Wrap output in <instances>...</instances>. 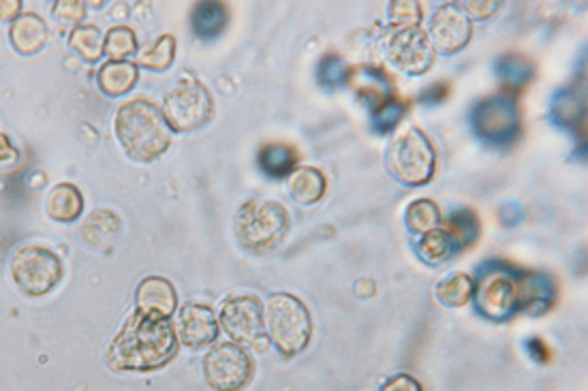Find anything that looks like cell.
Masks as SVG:
<instances>
[{"mask_svg":"<svg viewBox=\"0 0 588 391\" xmlns=\"http://www.w3.org/2000/svg\"><path fill=\"white\" fill-rule=\"evenodd\" d=\"M135 302H137V310L148 312V315L172 319V315L178 308V295L174 285L169 283L167 278L148 276L139 283Z\"/></svg>","mask_w":588,"mask_h":391,"instance_id":"cell-15","label":"cell"},{"mask_svg":"<svg viewBox=\"0 0 588 391\" xmlns=\"http://www.w3.org/2000/svg\"><path fill=\"white\" fill-rule=\"evenodd\" d=\"M383 50L394 67L409 75H422L435 62V48L420 26H392Z\"/></svg>","mask_w":588,"mask_h":391,"instance_id":"cell-10","label":"cell"},{"mask_svg":"<svg viewBox=\"0 0 588 391\" xmlns=\"http://www.w3.org/2000/svg\"><path fill=\"white\" fill-rule=\"evenodd\" d=\"M556 287L548 274L486 263L475 283V306L490 321H509L518 312L539 315L552 308Z\"/></svg>","mask_w":588,"mask_h":391,"instance_id":"cell-1","label":"cell"},{"mask_svg":"<svg viewBox=\"0 0 588 391\" xmlns=\"http://www.w3.org/2000/svg\"><path fill=\"white\" fill-rule=\"evenodd\" d=\"M178 355L172 319L135 310L107 349V366L116 372H154Z\"/></svg>","mask_w":588,"mask_h":391,"instance_id":"cell-2","label":"cell"},{"mask_svg":"<svg viewBox=\"0 0 588 391\" xmlns=\"http://www.w3.org/2000/svg\"><path fill=\"white\" fill-rule=\"evenodd\" d=\"M20 11H22L20 0H0V20L15 22L22 15Z\"/></svg>","mask_w":588,"mask_h":391,"instance_id":"cell-39","label":"cell"},{"mask_svg":"<svg viewBox=\"0 0 588 391\" xmlns=\"http://www.w3.org/2000/svg\"><path fill=\"white\" fill-rule=\"evenodd\" d=\"M139 80V67L129 60H110L99 69L97 82L107 97H125Z\"/></svg>","mask_w":588,"mask_h":391,"instance_id":"cell-17","label":"cell"},{"mask_svg":"<svg viewBox=\"0 0 588 391\" xmlns=\"http://www.w3.org/2000/svg\"><path fill=\"white\" fill-rule=\"evenodd\" d=\"M48 35V26L37 13H22L9 28L11 45L22 56L39 54L48 43Z\"/></svg>","mask_w":588,"mask_h":391,"instance_id":"cell-16","label":"cell"},{"mask_svg":"<svg viewBox=\"0 0 588 391\" xmlns=\"http://www.w3.org/2000/svg\"><path fill=\"white\" fill-rule=\"evenodd\" d=\"M253 372L251 355L236 342L216 344L204 357V377L214 391H242Z\"/></svg>","mask_w":588,"mask_h":391,"instance_id":"cell-9","label":"cell"},{"mask_svg":"<svg viewBox=\"0 0 588 391\" xmlns=\"http://www.w3.org/2000/svg\"><path fill=\"white\" fill-rule=\"evenodd\" d=\"M328 180L317 167H300L289 178V195L300 206H313L326 195Z\"/></svg>","mask_w":588,"mask_h":391,"instance_id":"cell-19","label":"cell"},{"mask_svg":"<svg viewBox=\"0 0 588 391\" xmlns=\"http://www.w3.org/2000/svg\"><path fill=\"white\" fill-rule=\"evenodd\" d=\"M405 112H407L405 103L396 101L394 97L390 101H385L383 105L375 109V131L381 135L392 133L398 127V122L405 118Z\"/></svg>","mask_w":588,"mask_h":391,"instance_id":"cell-31","label":"cell"},{"mask_svg":"<svg viewBox=\"0 0 588 391\" xmlns=\"http://www.w3.org/2000/svg\"><path fill=\"white\" fill-rule=\"evenodd\" d=\"M287 210L276 201L253 199L236 212L234 231L240 246L253 255H266L281 244L289 233Z\"/></svg>","mask_w":588,"mask_h":391,"instance_id":"cell-4","label":"cell"},{"mask_svg":"<svg viewBox=\"0 0 588 391\" xmlns=\"http://www.w3.org/2000/svg\"><path fill=\"white\" fill-rule=\"evenodd\" d=\"M137 52V37L127 26H114L103 41V54L112 60H125L127 56Z\"/></svg>","mask_w":588,"mask_h":391,"instance_id":"cell-29","label":"cell"},{"mask_svg":"<svg viewBox=\"0 0 588 391\" xmlns=\"http://www.w3.org/2000/svg\"><path fill=\"white\" fill-rule=\"evenodd\" d=\"M54 15L60 22L77 24L86 18V3L82 0H58L54 3Z\"/></svg>","mask_w":588,"mask_h":391,"instance_id":"cell-35","label":"cell"},{"mask_svg":"<svg viewBox=\"0 0 588 391\" xmlns=\"http://www.w3.org/2000/svg\"><path fill=\"white\" fill-rule=\"evenodd\" d=\"M219 321L214 310L204 304H187L180 308L178 315V340L189 349H201L219 338Z\"/></svg>","mask_w":588,"mask_h":391,"instance_id":"cell-14","label":"cell"},{"mask_svg":"<svg viewBox=\"0 0 588 391\" xmlns=\"http://www.w3.org/2000/svg\"><path fill=\"white\" fill-rule=\"evenodd\" d=\"M349 80H351V69L340 56L328 54L319 62V82L326 88L347 86Z\"/></svg>","mask_w":588,"mask_h":391,"instance_id":"cell-30","label":"cell"},{"mask_svg":"<svg viewBox=\"0 0 588 391\" xmlns=\"http://www.w3.org/2000/svg\"><path fill=\"white\" fill-rule=\"evenodd\" d=\"M584 112V103L578 97L565 95L554 103V120H559L563 127H571V124L578 122Z\"/></svg>","mask_w":588,"mask_h":391,"instance_id":"cell-34","label":"cell"},{"mask_svg":"<svg viewBox=\"0 0 588 391\" xmlns=\"http://www.w3.org/2000/svg\"><path fill=\"white\" fill-rule=\"evenodd\" d=\"M296 161V150L283 144H270L259 152V167L263 169V174H268L272 178L291 176L293 171H296Z\"/></svg>","mask_w":588,"mask_h":391,"instance_id":"cell-21","label":"cell"},{"mask_svg":"<svg viewBox=\"0 0 588 391\" xmlns=\"http://www.w3.org/2000/svg\"><path fill=\"white\" fill-rule=\"evenodd\" d=\"M464 13H467V18L471 20H488L494 15V11H499V3H494V0H482V3H462L458 5Z\"/></svg>","mask_w":588,"mask_h":391,"instance_id":"cell-36","label":"cell"},{"mask_svg":"<svg viewBox=\"0 0 588 391\" xmlns=\"http://www.w3.org/2000/svg\"><path fill=\"white\" fill-rule=\"evenodd\" d=\"M229 20V9L223 3H197L191 13L193 33L199 39H216L219 37Z\"/></svg>","mask_w":588,"mask_h":391,"instance_id":"cell-20","label":"cell"},{"mask_svg":"<svg viewBox=\"0 0 588 391\" xmlns=\"http://www.w3.org/2000/svg\"><path fill=\"white\" fill-rule=\"evenodd\" d=\"M107 216V214H105ZM99 218H101V214H99V210L95 212V214H90L88 216V221L84 223V227H82V236H84V240L88 242V244H92V246H97V238H112V236H116V231H118V227H120V221H118V216L116 214H112L110 218H107V223H99Z\"/></svg>","mask_w":588,"mask_h":391,"instance_id":"cell-32","label":"cell"},{"mask_svg":"<svg viewBox=\"0 0 588 391\" xmlns=\"http://www.w3.org/2000/svg\"><path fill=\"white\" fill-rule=\"evenodd\" d=\"M116 137L120 146L137 163H152L172 146V129L161 109L148 99L122 105L116 114Z\"/></svg>","mask_w":588,"mask_h":391,"instance_id":"cell-3","label":"cell"},{"mask_svg":"<svg viewBox=\"0 0 588 391\" xmlns=\"http://www.w3.org/2000/svg\"><path fill=\"white\" fill-rule=\"evenodd\" d=\"M443 231L450 236L454 250H464L477 242L479 221L471 210H458L445 221Z\"/></svg>","mask_w":588,"mask_h":391,"instance_id":"cell-22","label":"cell"},{"mask_svg":"<svg viewBox=\"0 0 588 391\" xmlns=\"http://www.w3.org/2000/svg\"><path fill=\"white\" fill-rule=\"evenodd\" d=\"M475 289V280L469 274H454L450 278H445L437 287V300L447 306V308H460L464 304L471 302Z\"/></svg>","mask_w":588,"mask_h":391,"instance_id":"cell-23","label":"cell"},{"mask_svg":"<svg viewBox=\"0 0 588 391\" xmlns=\"http://www.w3.org/2000/svg\"><path fill=\"white\" fill-rule=\"evenodd\" d=\"M445 97H447V88L439 82L437 86H432L426 95H424V103H441V101H445Z\"/></svg>","mask_w":588,"mask_h":391,"instance_id":"cell-40","label":"cell"},{"mask_svg":"<svg viewBox=\"0 0 588 391\" xmlns=\"http://www.w3.org/2000/svg\"><path fill=\"white\" fill-rule=\"evenodd\" d=\"M174 58H176V39L172 35H163L159 37L157 43H152L150 48L137 54V67L161 73L172 67Z\"/></svg>","mask_w":588,"mask_h":391,"instance_id":"cell-25","label":"cell"},{"mask_svg":"<svg viewBox=\"0 0 588 391\" xmlns=\"http://www.w3.org/2000/svg\"><path fill=\"white\" fill-rule=\"evenodd\" d=\"M381 391H422V385L411 374H396L381 387Z\"/></svg>","mask_w":588,"mask_h":391,"instance_id":"cell-37","label":"cell"},{"mask_svg":"<svg viewBox=\"0 0 588 391\" xmlns=\"http://www.w3.org/2000/svg\"><path fill=\"white\" fill-rule=\"evenodd\" d=\"M473 127L488 144H512L520 133V112L516 101L503 95L479 101L473 112Z\"/></svg>","mask_w":588,"mask_h":391,"instance_id":"cell-11","label":"cell"},{"mask_svg":"<svg viewBox=\"0 0 588 391\" xmlns=\"http://www.w3.org/2000/svg\"><path fill=\"white\" fill-rule=\"evenodd\" d=\"M18 159H20V150L11 144V139L5 133H0V169L15 165Z\"/></svg>","mask_w":588,"mask_h":391,"instance_id":"cell-38","label":"cell"},{"mask_svg":"<svg viewBox=\"0 0 588 391\" xmlns=\"http://www.w3.org/2000/svg\"><path fill=\"white\" fill-rule=\"evenodd\" d=\"M473 35V24L458 5L447 3L437 9L430 20L428 39L432 48L443 54H456L462 48H467Z\"/></svg>","mask_w":588,"mask_h":391,"instance_id":"cell-13","label":"cell"},{"mask_svg":"<svg viewBox=\"0 0 588 391\" xmlns=\"http://www.w3.org/2000/svg\"><path fill=\"white\" fill-rule=\"evenodd\" d=\"M223 330L236 344H257L263 340V310L255 295H238L221 308Z\"/></svg>","mask_w":588,"mask_h":391,"instance_id":"cell-12","label":"cell"},{"mask_svg":"<svg viewBox=\"0 0 588 391\" xmlns=\"http://www.w3.org/2000/svg\"><path fill=\"white\" fill-rule=\"evenodd\" d=\"M270 340L283 357L300 355L313 336L311 312L296 295L274 293L266 304V321Z\"/></svg>","mask_w":588,"mask_h":391,"instance_id":"cell-5","label":"cell"},{"mask_svg":"<svg viewBox=\"0 0 588 391\" xmlns=\"http://www.w3.org/2000/svg\"><path fill=\"white\" fill-rule=\"evenodd\" d=\"M48 214L56 223H73L84 212V195L71 182H60L48 195Z\"/></svg>","mask_w":588,"mask_h":391,"instance_id":"cell-18","label":"cell"},{"mask_svg":"<svg viewBox=\"0 0 588 391\" xmlns=\"http://www.w3.org/2000/svg\"><path fill=\"white\" fill-rule=\"evenodd\" d=\"M441 225V210L435 201L417 199L407 208V227L413 233H428L435 231Z\"/></svg>","mask_w":588,"mask_h":391,"instance_id":"cell-26","label":"cell"},{"mask_svg":"<svg viewBox=\"0 0 588 391\" xmlns=\"http://www.w3.org/2000/svg\"><path fill=\"white\" fill-rule=\"evenodd\" d=\"M212 97L206 86L195 80H180L163 97V118L176 133H191L212 118Z\"/></svg>","mask_w":588,"mask_h":391,"instance_id":"cell-8","label":"cell"},{"mask_svg":"<svg viewBox=\"0 0 588 391\" xmlns=\"http://www.w3.org/2000/svg\"><path fill=\"white\" fill-rule=\"evenodd\" d=\"M69 48L86 62H99L103 56V33L92 24H77L69 35Z\"/></svg>","mask_w":588,"mask_h":391,"instance_id":"cell-24","label":"cell"},{"mask_svg":"<svg viewBox=\"0 0 588 391\" xmlns=\"http://www.w3.org/2000/svg\"><path fill=\"white\" fill-rule=\"evenodd\" d=\"M392 26H420L422 5L417 0H396L390 5Z\"/></svg>","mask_w":588,"mask_h":391,"instance_id":"cell-33","label":"cell"},{"mask_svg":"<svg viewBox=\"0 0 588 391\" xmlns=\"http://www.w3.org/2000/svg\"><path fill=\"white\" fill-rule=\"evenodd\" d=\"M454 253V246L450 236L443 229L428 231L422 236V240L417 242V255H420L422 261L430 265H439L445 259H450Z\"/></svg>","mask_w":588,"mask_h":391,"instance_id":"cell-27","label":"cell"},{"mask_svg":"<svg viewBox=\"0 0 588 391\" xmlns=\"http://www.w3.org/2000/svg\"><path fill=\"white\" fill-rule=\"evenodd\" d=\"M497 73L501 77V82L509 88H522L533 80V65L526 58L518 54H509L499 60Z\"/></svg>","mask_w":588,"mask_h":391,"instance_id":"cell-28","label":"cell"},{"mask_svg":"<svg viewBox=\"0 0 588 391\" xmlns=\"http://www.w3.org/2000/svg\"><path fill=\"white\" fill-rule=\"evenodd\" d=\"M437 154L428 135L420 129H405L388 150L390 174L405 186H422L435 176Z\"/></svg>","mask_w":588,"mask_h":391,"instance_id":"cell-6","label":"cell"},{"mask_svg":"<svg viewBox=\"0 0 588 391\" xmlns=\"http://www.w3.org/2000/svg\"><path fill=\"white\" fill-rule=\"evenodd\" d=\"M11 274L22 293L41 297L63 280V261L45 246H24L11 259Z\"/></svg>","mask_w":588,"mask_h":391,"instance_id":"cell-7","label":"cell"}]
</instances>
